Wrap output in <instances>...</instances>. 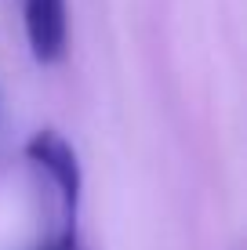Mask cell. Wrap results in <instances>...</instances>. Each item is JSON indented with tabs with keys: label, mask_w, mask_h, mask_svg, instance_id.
Segmentation results:
<instances>
[{
	"label": "cell",
	"mask_w": 247,
	"mask_h": 250,
	"mask_svg": "<svg viewBox=\"0 0 247 250\" xmlns=\"http://www.w3.org/2000/svg\"><path fill=\"white\" fill-rule=\"evenodd\" d=\"M29 167L37 178L47 185L51 203H55V225H51L47 239L37 250H80V236H76V214H80V160H76L73 145L66 142L55 127H44L22 145Z\"/></svg>",
	"instance_id": "obj_1"
},
{
	"label": "cell",
	"mask_w": 247,
	"mask_h": 250,
	"mask_svg": "<svg viewBox=\"0 0 247 250\" xmlns=\"http://www.w3.org/2000/svg\"><path fill=\"white\" fill-rule=\"evenodd\" d=\"M22 25L40 65H55L66 55V0H22Z\"/></svg>",
	"instance_id": "obj_2"
},
{
	"label": "cell",
	"mask_w": 247,
	"mask_h": 250,
	"mask_svg": "<svg viewBox=\"0 0 247 250\" xmlns=\"http://www.w3.org/2000/svg\"><path fill=\"white\" fill-rule=\"evenodd\" d=\"M7 145V109H4V94H0V152Z\"/></svg>",
	"instance_id": "obj_3"
}]
</instances>
